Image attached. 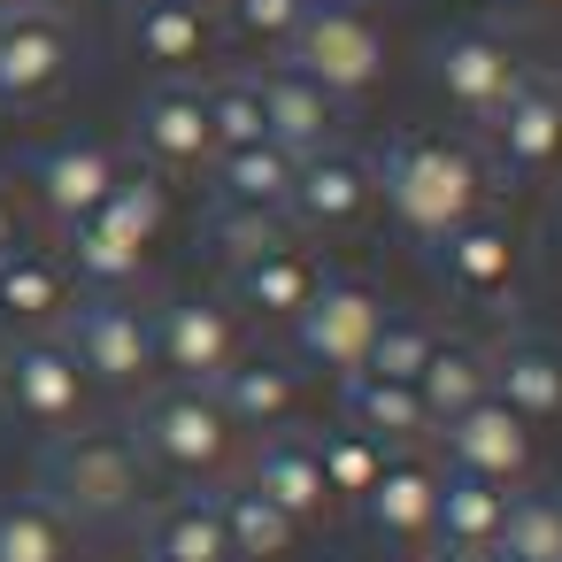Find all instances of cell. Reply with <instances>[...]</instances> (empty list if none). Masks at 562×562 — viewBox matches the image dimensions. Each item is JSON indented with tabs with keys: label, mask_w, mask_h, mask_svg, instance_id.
I'll list each match as a JSON object with an SVG mask.
<instances>
[{
	"label": "cell",
	"mask_w": 562,
	"mask_h": 562,
	"mask_svg": "<svg viewBox=\"0 0 562 562\" xmlns=\"http://www.w3.org/2000/svg\"><path fill=\"white\" fill-rule=\"evenodd\" d=\"M216 508H224L232 562H293V547H301V531H308V524H293L278 501H262L247 477H239V485H224V493H216Z\"/></svg>",
	"instance_id": "obj_31"
},
{
	"label": "cell",
	"mask_w": 562,
	"mask_h": 562,
	"mask_svg": "<svg viewBox=\"0 0 562 562\" xmlns=\"http://www.w3.org/2000/svg\"><path fill=\"white\" fill-rule=\"evenodd\" d=\"M339 401H347V424L370 431L385 454H408L431 439V408L416 401V385H393V378H339Z\"/></svg>",
	"instance_id": "obj_27"
},
{
	"label": "cell",
	"mask_w": 562,
	"mask_h": 562,
	"mask_svg": "<svg viewBox=\"0 0 562 562\" xmlns=\"http://www.w3.org/2000/svg\"><path fill=\"white\" fill-rule=\"evenodd\" d=\"M554 247H562V209H554Z\"/></svg>",
	"instance_id": "obj_46"
},
{
	"label": "cell",
	"mask_w": 562,
	"mask_h": 562,
	"mask_svg": "<svg viewBox=\"0 0 562 562\" xmlns=\"http://www.w3.org/2000/svg\"><path fill=\"white\" fill-rule=\"evenodd\" d=\"M493 401H501L508 416H524L531 431L554 424V416H562V347H547V339H508V347L493 355Z\"/></svg>",
	"instance_id": "obj_26"
},
{
	"label": "cell",
	"mask_w": 562,
	"mask_h": 562,
	"mask_svg": "<svg viewBox=\"0 0 562 562\" xmlns=\"http://www.w3.org/2000/svg\"><path fill=\"white\" fill-rule=\"evenodd\" d=\"M493 554L508 562H562V493H508L501 508V531H493Z\"/></svg>",
	"instance_id": "obj_33"
},
{
	"label": "cell",
	"mask_w": 562,
	"mask_h": 562,
	"mask_svg": "<svg viewBox=\"0 0 562 562\" xmlns=\"http://www.w3.org/2000/svg\"><path fill=\"white\" fill-rule=\"evenodd\" d=\"M255 86H262V124H270V139L285 155H316L324 139H339V101L316 78H301L293 63L255 70Z\"/></svg>",
	"instance_id": "obj_22"
},
{
	"label": "cell",
	"mask_w": 562,
	"mask_h": 562,
	"mask_svg": "<svg viewBox=\"0 0 562 562\" xmlns=\"http://www.w3.org/2000/svg\"><path fill=\"white\" fill-rule=\"evenodd\" d=\"M316 285H324V262L293 232H278L270 247H255V255L232 262V308L239 316H262V324H293Z\"/></svg>",
	"instance_id": "obj_18"
},
{
	"label": "cell",
	"mask_w": 562,
	"mask_h": 562,
	"mask_svg": "<svg viewBox=\"0 0 562 562\" xmlns=\"http://www.w3.org/2000/svg\"><path fill=\"white\" fill-rule=\"evenodd\" d=\"M431 439L447 447V470H462V477H485V485H501V493H516V485L531 477V454H539L531 424H524V416H508L493 393H485L477 408H462L454 424H439Z\"/></svg>",
	"instance_id": "obj_14"
},
{
	"label": "cell",
	"mask_w": 562,
	"mask_h": 562,
	"mask_svg": "<svg viewBox=\"0 0 562 562\" xmlns=\"http://www.w3.org/2000/svg\"><path fill=\"white\" fill-rule=\"evenodd\" d=\"M485 562H508V554H485Z\"/></svg>",
	"instance_id": "obj_48"
},
{
	"label": "cell",
	"mask_w": 562,
	"mask_h": 562,
	"mask_svg": "<svg viewBox=\"0 0 562 562\" xmlns=\"http://www.w3.org/2000/svg\"><path fill=\"white\" fill-rule=\"evenodd\" d=\"M32 9H55V16H70V9H78V0H32Z\"/></svg>",
	"instance_id": "obj_43"
},
{
	"label": "cell",
	"mask_w": 562,
	"mask_h": 562,
	"mask_svg": "<svg viewBox=\"0 0 562 562\" xmlns=\"http://www.w3.org/2000/svg\"><path fill=\"white\" fill-rule=\"evenodd\" d=\"M293 178H301V155H285L278 139H255V147H232V155L209 162L216 209H247V216H278V224H285Z\"/></svg>",
	"instance_id": "obj_23"
},
{
	"label": "cell",
	"mask_w": 562,
	"mask_h": 562,
	"mask_svg": "<svg viewBox=\"0 0 562 562\" xmlns=\"http://www.w3.org/2000/svg\"><path fill=\"white\" fill-rule=\"evenodd\" d=\"M431 508H439V462H424L416 447L408 454H385L378 485L362 493L370 531L393 539V547H431Z\"/></svg>",
	"instance_id": "obj_20"
},
{
	"label": "cell",
	"mask_w": 562,
	"mask_h": 562,
	"mask_svg": "<svg viewBox=\"0 0 562 562\" xmlns=\"http://www.w3.org/2000/svg\"><path fill=\"white\" fill-rule=\"evenodd\" d=\"M147 562H232V539H224V508L209 485H186V493H155L147 501Z\"/></svg>",
	"instance_id": "obj_21"
},
{
	"label": "cell",
	"mask_w": 562,
	"mask_h": 562,
	"mask_svg": "<svg viewBox=\"0 0 562 562\" xmlns=\"http://www.w3.org/2000/svg\"><path fill=\"white\" fill-rule=\"evenodd\" d=\"M508 493L462 470H439V508H431V547H462V554H493Z\"/></svg>",
	"instance_id": "obj_30"
},
{
	"label": "cell",
	"mask_w": 562,
	"mask_h": 562,
	"mask_svg": "<svg viewBox=\"0 0 562 562\" xmlns=\"http://www.w3.org/2000/svg\"><path fill=\"white\" fill-rule=\"evenodd\" d=\"M16 9H32V0H0V16H16Z\"/></svg>",
	"instance_id": "obj_44"
},
{
	"label": "cell",
	"mask_w": 562,
	"mask_h": 562,
	"mask_svg": "<svg viewBox=\"0 0 562 562\" xmlns=\"http://www.w3.org/2000/svg\"><path fill=\"white\" fill-rule=\"evenodd\" d=\"M78 40L55 9H16L0 16V109H40L70 86Z\"/></svg>",
	"instance_id": "obj_11"
},
{
	"label": "cell",
	"mask_w": 562,
	"mask_h": 562,
	"mask_svg": "<svg viewBox=\"0 0 562 562\" xmlns=\"http://www.w3.org/2000/svg\"><path fill=\"white\" fill-rule=\"evenodd\" d=\"M70 308V270L55 247H16V255H0V324H24V331H47L63 324Z\"/></svg>",
	"instance_id": "obj_25"
},
{
	"label": "cell",
	"mask_w": 562,
	"mask_h": 562,
	"mask_svg": "<svg viewBox=\"0 0 562 562\" xmlns=\"http://www.w3.org/2000/svg\"><path fill=\"white\" fill-rule=\"evenodd\" d=\"M201 101H209V139H216V155L270 139V124H262V86H255V78H216V86H201Z\"/></svg>",
	"instance_id": "obj_36"
},
{
	"label": "cell",
	"mask_w": 562,
	"mask_h": 562,
	"mask_svg": "<svg viewBox=\"0 0 562 562\" xmlns=\"http://www.w3.org/2000/svg\"><path fill=\"white\" fill-rule=\"evenodd\" d=\"M86 401H93V385L55 331L9 339V378H0V408L9 416H24L32 431H70V424H86Z\"/></svg>",
	"instance_id": "obj_9"
},
{
	"label": "cell",
	"mask_w": 562,
	"mask_h": 562,
	"mask_svg": "<svg viewBox=\"0 0 562 562\" xmlns=\"http://www.w3.org/2000/svg\"><path fill=\"white\" fill-rule=\"evenodd\" d=\"M0 378H9V347H0Z\"/></svg>",
	"instance_id": "obj_47"
},
{
	"label": "cell",
	"mask_w": 562,
	"mask_h": 562,
	"mask_svg": "<svg viewBox=\"0 0 562 562\" xmlns=\"http://www.w3.org/2000/svg\"><path fill=\"white\" fill-rule=\"evenodd\" d=\"M193 9H209V16H216V9H224V0H193Z\"/></svg>",
	"instance_id": "obj_45"
},
{
	"label": "cell",
	"mask_w": 562,
	"mask_h": 562,
	"mask_svg": "<svg viewBox=\"0 0 562 562\" xmlns=\"http://www.w3.org/2000/svg\"><path fill=\"white\" fill-rule=\"evenodd\" d=\"M139 562H147V554H139Z\"/></svg>",
	"instance_id": "obj_49"
},
{
	"label": "cell",
	"mask_w": 562,
	"mask_h": 562,
	"mask_svg": "<svg viewBox=\"0 0 562 562\" xmlns=\"http://www.w3.org/2000/svg\"><path fill=\"white\" fill-rule=\"evenodd\" d=\"M247 485L262 501H278L293 524H324L331 516V493H324V470H316V439L308 431H270L247 462Z\"/></svg>",
	"instance_id": "obj_24"
},
{
	"label": "cell",
	"mask_w": 562,
	"mask_h": 562,
	"mask_svg": "<svg viewBox=\"0 0 562 562\" xmlns=\"http://www.w3.org/2000/svg\"><path fill=\"white\" fill-rule=\"evenodd\" d=\"M209 393H216V408L232 416L239 439H270V431H293V424H301L308 378H301L293 355H262V347H247Z\"/></svg>",
	"instance_id": "obj_13"
},
{
	"label": "cell",
	"mask_w": 562,
	"mask_h": 562,
	"mask_svg": "<svg viewBox=\"0 0 562 562\" xmlns=\"http://www.w3.org/2000/svg\"><path fill=\"white\" fill-rule=\"evenodd\" d=\"M132 147H139V162L162 170V178L209 170V162H216V139H209V101H201V86H193V78L147 86L139 109H132Z\"/></svg>",
	"instance_id": "obj_12"
},
{
	"label": "cell",
	"mask_w": 562,
	"mask_h": 562,
	"mask_svg": "<svg viewBox=\"0 0 562 562\" xmlns=\"http://www.w3.org/2000/svg\"><path fill=\"white\" fill-rule=\"evenodd\" d=\"M147 324H155V370L178 385H216L247 355V316L216 293H178Z\"/></svg>",
	"instance_id": "obj_7"
},
{
	"label": "cell",
	"mask_w": 562,
	"mask_h": 562,
	"mask_svg": "<svg viewBox=\"0 0 562 562\" xmlns=\"http://www.w3.org/2000/svg\"><path fill=\"white\" fill-rule=\"evenodd\" d=\"M378 178V201L385 216L416 239V247H439L447 232H462L477 209H485V155L470 139H447V132H393L385 155L370 162Z\"/></svg>",
	"instance_id": "obj_1"
},
{
	"label": "cell",
	"mask_w": 562,
	"mask_h": 562,
	"mask_svg": "<svg viewBox=\"0 0 562 562\" xmlns=\"http://www.w3.org/2000/svg\"><path fill=\"white\" fill-rule=\"evenodd\" d=\"M224 32L239 40V47H255V55H285V40L301 32V16H308V0H224Z\"/></svg>",
	"instance_id": "obj_38"
},
{
	"label": "cell",
	"mask_w": 562,
	"mask_h": 562,
	"mask_svg": "<svg viewBox=\"0 0 562 562\" xmlns=\"http://www.w3.org/2000/svg\"><path fill=\"white\" fill-rule=\"evenodd\" d=\"M278 63H293L301 78H316L347 109V101L385 86L393 47H385V32H378V16L362 9V0H308V16H301V32L285 40Z\"/></svg>",
	"instance_id": "obj_4"
},
{
	"label": "cell",
	"mask_w": 562,
	"mask_h": 562,
	"mask_svg": "<svg viewBox=\"0 0 562 562\" xmlns=\"http://www.w3.org/2000/svg\"><path fill=\"white\" fill-rule=\"evenodd\" d=\"M32 493L55 501L70 531H109V524L147 516L155 470L139 462V447H132L124 424H70V431H47V447H40V485H32Z\"/></svg>",
	"instance_id": "obj_2"
},
{
	"label": "cell",
	"mask_w": 562,
	"mask_h": 562,
	"mask_svg": "<svg viewBox=\"0 0 562 562\" xmlns=\"http://www.w3.org/2000/svg\"><path fill=\"white\" fill-rule=\"evenodd\" d=\"M385 316H393V308H385V293H378L370 278L324 270V285L308 293V308L285 324V331H293V362H308V370H324V378H355Z\"/></svg>",
	"instance_id": "obj_6"
},
{
	"label": "cell",
	"mask_w": 562,
	"mask_h": 562,
	"mask_svg": "<svg viewBox=\"0 0 562 562\" xmlns=\"http://www.w3.org/2000/svg\"><path fill=\"white\" fill-rule=\"evenodd\" d=\"M370 209H378V178H370V155H362V147L324 139L316 155H301L285 224H301L308 239H339V232H355Z\"/></svg>",
	"instance_id": "obj_10"
},
{
	"label": "cell",
	"mask_w": 562,
	"mask_h": 562,
	"mask_svg": "<svg viewBox=\"0 0 562 562\" xmlns=\"http://www.w3.org/2000/svg\"><path fill=\"white\" fill-rule=\"evenodd\" d=\"M431 347H439V331H431L424 316H385L355 378H393V385H416V370L431 362Z\"/></svg>",
	"instance_id": "obj_37"
},
{
	"label": "cell",
	"mask_w": 562,
	"mask_h": 562,
	"mask_svg": "<svg viewBox=\"0 0 562 562\" xmlns=\"http://www.w3.org/2000/svg\"><path fill=\"white\" fill-rule=\"evenodd\" d=\"M501 9H516V16H547V9H562V0H501Z\"/></svg>",
	"instance_id": "obj_41"
},
{
	"label": "cell",
	"mask_w": 562,
	"mask_h": 562,
	"mask_svg": "<svg viewBox=\"0 0 562 562\" xmlns=\"http://www.w3.org/2000/svg\"><path fill=\"white\" fill-rule=\"evenodd\" d=\"M0 562H78V531L63 524L55 501L9 493L0 501Z\"/></svg>",
	"instance_id": "obj_32"
},
{
	"label": "cell",
	"mask_w": 562,
	"mask_h": 562,
	"mask_svg": "<svg viewBox=\"0 0 562 562\" xmlns=\"http://www.w3.org/2000/svg\"><path fill=\"white\" fill-rule=\"evenodd\" d=\"M63 270H70V285H86V293H132V285L147 278V247L124 239L109 216H86V224L63 232Z\"/></svg>",
	"instance_id": "obj_28"
},
{
	"label": "cell",
	"mask_w": 562,
	"mask_h": 562,
	"mask_svg": "<svg viewBox=\"0 0 562 562\" xmlns=\"http://www.w3.org/2000/svg\"><path fill=\"white\" fill-rule=\"evenodd\" d=\"M63 347L86 370V385H109V393H147L162 378L155 370V324L132 293H86L78 308H63Z\"/></svg>",
	"instance_id": "obj_5"
},
{
	"label": "cell",
	"mask_w": 562,
	"mask_h": 562,
	"mask_svg": "<svg viewBox=\"0 0 562 562\" xmlns=\"http://www.w3.org/2000/svg\"><path fill=\"white\" fill-rule=\"evenodd\" d=\"M209 232H216V247L239 262V255H255V247H270L285 224L278 216H247V209H209Z\"/></svg>",
	"instance_id": "obj_39"
},
{
	"label": "cell",
	"mask_w": 562,
	"mask_h": 562,
	"mask_svg": "<svg viewBox=\"0 0 562 562\" xmlns=\"http://www.w3.org/2000/svg\"><path fill=\"white\" fill-rule=\"evenodd\" d=\"M485 139H493V155H501V170L508 178H554L562 170V86L554 78H524L508 101H501V116L485 124Z\"/></svg>",
	"instance_id": "obj_16"
},
{
	"label": "cell",
	"mask_w": 562,
	"mask_h": 562,
	"mask_svg": "<svg viewBox=\"0 0 562 562\" xmlns=\"http://www.w3.org/2000/svg\"><path fill=\"white\" fill-rule=\"evenodd\" d=\"M116 178H124V155L101 147V139H55V147L32 155V193H40V209H47L63 232L86 224V216L116 193Z\"/></svg>",
	"instance_id": "obj_17"
},
{
	"label": "cell",
	"mask_w": 562,
	"mask_h": 562,
	"mask_svg": "<svg viewBox=\"0 0 562 562\" xmlns=\"http://www.w3.org/2000/svg\"><path fill=\"white\" fill-rule=\"evenodd\" d=\"M124 40L147 70L162 78H193L209 55H216V24L209 9H193V0H132V16H124Z\"/></svg>",
	"instance_id": "obj_19"
},
{
	"label": "cell",
	"mask_w": 562,
	"mask_h": 562,
	"mask_svg": "<svg viewBox=\"0 0 562 562\" xmlns=\"http://www.w3.org/2000/svg\"><path fill=\"white\" fill-rule=\"evenodd\" d=\"M24 247V216H16V193L0 186V255H16Z\"/></svg>",
	"instance_id": "obj_40"
},
{
	"label": "cell",
	"mask_w": 562,
	"mask_h": 562,
	"mask_svg": "<svg viewBox=\"0 0 562 562\" xmlns=\"http://www.w3.org/2000/svg\"><path fill=\"white\" fill-rule=\"evenodd\" d=\"M431 562H485V554H462V547H431Z\"/></svg>",
	"instance_id": "obj_42"
},
{
	"label": "cell",
	"mask_w": 562,
	"mask_h": 562,
	"mask_svg": "<svg viewBox=\"0 0 562 562\" xmlns=\"http://www.w3.org/2000/svg\"><path fill=\"white\" fill-rule=\"evenodd\" d=\"M124 431H132L139 462L155 477H178V485H216L232 470V454H239V431L216 408V393L209 385H178V378L139 393V416Z\"/></svg>",
	"instance_id": "obj_3"
},
{
	"label": "cell",
	"mask_w": 562,
	"mask_h": 562,
	"mask_svg": "<svg viewBox=\"0 0 562 562\" xmlns=\"http://www.w3.org/2000/svg\"><path fill=\"white\" fill-rule=\"evenodd\" d=\"M524 78H531V63L516 55V40H501V32H485V24L431 40V93H439L462 124H493L501 101H508Z\"/></svg>",
	"instance_id": "obj_8"
},
{
	"label": "cell",
	"mask_w": 562,
	"mask_h": 562,
	"mask_svg": "<svg viewBox=\"0 0 562 562\" xmlns=\"http://www.w3.org/2000/svg\"><path fill=\"white\" fill-rule=\"evenodd\" d=\"M493 393V355L485 347H470V339H439L431 347V362L416 370V401L431 408V431L439 424H454L462 408H477Z\"/></svg>",
	"instance_id": "obj_29"
},
{
	"label": "cell",
	"mask_w": 562,
	"mask_h": 562,
	"mask_svg": "<svg viewBox=\"0 0 562 562\" xmlns=\"http://www.w3.org/2000/svg\"><path fill=\"white\" fill-rule=\"evenodd\" d=\"M431 262H439V278H447L454 301L493 308V301L516 293V262H524V247H516V224H501L493 209H477L462 232H447V239L431 247Z\"/></svg>",
	"instance_id": "obj_15"
},
{
	"label": "cell",
	"mask_w": 562,
	"mask_h": 562,
	"mask_svg": "<svg viewBox=\"0 0 562 562\" xmlns=\"http://www.w3.org/2000/svg\"><path fill=\"white\" fill-rule=\"evenodd\" d=\"M316 470H324L331 508H362V493H370V485H378V470H385V447H378L370 431L339 424V431H324V439H316Z\"/></svg>",
	"instance_id": "obj_34"
},
{
	"label": "cell",
	"mask_w": 562,
	"mask_h": 562,
	"mask_svg": "<svg viewBox=\"0 0 562 562\" xmlns=\"http://www.w3.org/2000/svg\"><path fill=\"white\" fill-rule=\"evenodd\" d=\"M93 216H109L124 239L155 247V239H162V224H170V178H162V170H147V162H139V170H124V178H116V193H109Z\"/></svg>",
	"instance_id": "obj_35"
}]
</instances>
